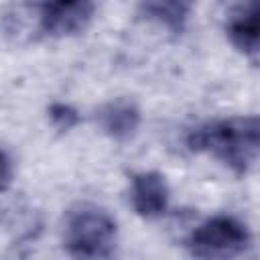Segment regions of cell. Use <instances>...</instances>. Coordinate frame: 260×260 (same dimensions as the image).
Masks as SVG:
<instances>
[{"instance_id":"cell-8","label":"cell","mask_w":260,"mask_h":260,"mask_svg":"<svg viewBox=\"0 0 260 260\" xmlns=\"http://www.w3.org/2000/svg\"><path fill=\"white\" fill-rule=\"evenodd\" d=\"M146 12H150L152 16H156L158 20H165L171 26H179L187 14V6L185 4H177V2H156V4H146L144 6Z\"/></svg>"},{"instance_id":"cell-9","label":"cell","mask_w":260,"mask_h":260,"mask_svg":"<svg viewBox=\"0 0 260 260\" xmlns=\"http://www.w3.org/2000/svg\"><path fill=\"white\" fill-rule=\"evenodd\" d=\"M10 179H12V162H10L8 154L0 150V191L8 187Z\"/></svg>"},{"instance_id":"cell-5","label":"cell","mask_w":260,"mask_h":260,"mask_svg":"<svg viewBox=\"0 0 260 260\" xmlns=\"http://www.w3.org/2000/svg\"><path fill=\"white\" fill-rule=\"evenodd\" d=\"M132 205L140 215L154 217L167 209L169 203V189L165 177L158 173H140L132 179Z\"/></svg>"},{"instance_id":"cell-3","label":"cell","mask_w":260,"mask_h":260,"mask_svg":"<svg viewBox=\"0 0 260 260\" xmlns=\"http://www.w3.org/2000/svg\"><path fill=\"white\" fill-rule=\"evenodd\" d=\"M248 242L250 236L242 221L230 215H215L191 234L189 246L199 260H232L246 250Z\"/></svg>"},{"instance_id":"cell-2","label":"cell","mask_w":260,"mask_h":260,"mask_svg":"<svg viewBox=\"0 0 260 260\" xmlns=\"http://www.w3.org/2000/svg\"><path fill=\"white\" fill-rule=\"evenodd\" d=\"M65 248L75 260H108L116 248V223L98 207L71 211L65 223Z\"/></svg>"},{"instance_id":"cell-6","label":"cell","mask_w":260,"mask_h":260,"mask_svg":"<svg viewBox=\"0 0 260 260\" xmlns=\"http://www.w3.org/2000/svg\"><path fill=\"white\" fill-rule=\"evenodd\" d=\"M100 120H102L104 130L108 134H112L114 138H128L138 128L140 114H138V108L132 102L118 100V102L108 104L102 110Z\"/></svg>"},{"instance_id":"cell-7","label":"cell","mask_w":260,"mask_h":260,"mask_svg":"<svg viewBox=\"0 0 260 260\" xmlns=\"http://www.w3.org/2000/svg\"><path fill=\"white\" fill-rule=\"evenodd\" d=\"M258 10L254 4L240 6L236 12H232V18L228 22V32L242 51L256 53L258 51Z\"/></svg>"},{"instance_id":"cell-4","label":"cell","mask_w":260,"mask_h":260,"mask_svg":"<svg viewBox=\"0 0 260 260\" xmlns=\"http://www.w3.org/2000/svg\"><path fill=\"white\" fill-rule=\"evenodd\" d=\"M93 12V4L87 2H51L41 6V26L47 35L63 37L81 30Z\"/></svg>"},{"instance_id":"cell-1","label":"cell","mask_w":260,"mask_h":260,"mask_svg":"<svg viewBox=\"0 0 260 260\" xmlns=\"http://www.w3.org/2000/svg\"><path fill=\"white\" fill-rule=\"evenodd\" d=\"M189 144L193 150H207L225 165L246 171L258 154V120L230 118L199 126L191 132Z\"/></svg>"}]
</instances>
